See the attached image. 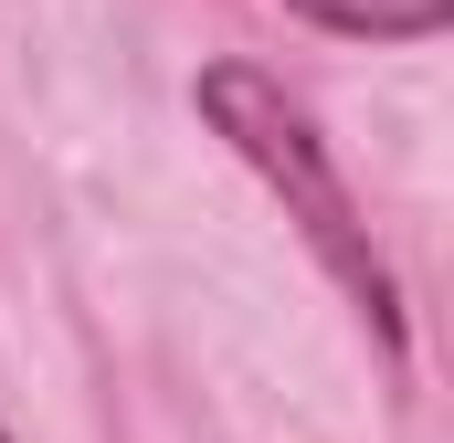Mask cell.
Returning <instances> with one entry per match:
<instances>
[{"mask_svg":"<svg viewBox=\"0 0 454 443\" xmlns=\"http://www.w3.org/2000/svg\"><path fill=\"white\" fill-rule=\"evenodd\" d=\"M201 116H212V137H223L232 159L286 201V222L307 232V253L328 264V285L380 328V348H402V285H391L370 222H359V201H348V180H339V159H328V137H317V116L296 106L275 74H254V64H212V74H201Z\"/></svg>","mask_w":454,"mask_h":443,"instance_id":"obj_1","label":"cell"},{"mask_svg":"<svg viewBox=\"0 0 454 443\" xmlns=\"http://www.w3.org/2000/svg\"><path fill=\"white\" fill-rule=\"evenodd\" d=\"M286 11L339 32V43H434L454 21V0H286Z\"/></svg>","mask_w":454,"mask_h":443,"instance_id":"obj_2","label":"cell"},{"mask_svg":"<svg viewBox=\"0 0 454 443\" xmlns=\"http://www.w3.org/2000/svg\"><path fill=\"white\" fill-rule=\"evenodd\" d=\"M0 443H11V433H0Z\"/></svg>","mask_w":454,"mask_h":443,"instance_id":"obj_3","label":"cell"}]
</instances>
